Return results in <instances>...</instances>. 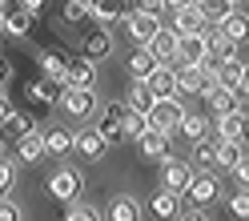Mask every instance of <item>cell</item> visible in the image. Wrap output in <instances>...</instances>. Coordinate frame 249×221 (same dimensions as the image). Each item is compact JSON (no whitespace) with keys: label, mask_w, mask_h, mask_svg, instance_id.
<instances>
[{"label":"cell","mask_w":249,"mask_h":221,"mask_svg":"<svg viewBox=\"0 0 249 221\" xmlns=\"http://www.w3.org/2000/svg\"><path fill=\"white\" fill-rule=\"evenodd\" d=\"M193 173H197V169H193L189 161H181V157L169 153L165 161H161V189H169V193H177V197H181V193H185V185L193 181Z\"/></svg>","instance_id":"obj_4"},{"label":"cell","mask_w":249,"mask_h":221,"mask_svg":"<svg viewBox=\"0 0 249 221\" xmlns=\"http://www.w3.org/2000/svg\"><path fill=\"white\" fill-rule=\"evenodd\" d=\"M225 205H229L233 217H249V193H245V189H237V193H233Z\"/></svg>","instance_id":"obj_39"},{"label":"cell","mask_w":249,"mask_h":221,"mask_svg":"<svg viewBox=\"0 0 249 221\" xmlns=\"http://www.w3.org/2000/svg\"><path fill=\"white\" fill-rule=\"evenodd\" d=\"M44 153L69 157V153H72V133H69V129H49V133H44Z\"/></svg>","instance_id":"obj_27"},{"label":"cell","mask_w":249,"mask_h":221,"mask_svg":"<svg viewBox=\"0 0 249 221\" xmlns=\"http://www.w3.org/2000/svg\"><path fill=\"white\" fill-rule=\"evenodd\" d=\"M12 185H17V165L4 157V161H0V197H8V193H12Z\"/></svg>","instance_id":"obj_36"},{"label":"cell","mask_w":249,"mask_h":221,"mask_svg":"<svg viewBox=\"0 0 249 221\" xmlns=\"http://www.w3.org/2000/svg\"><path fill=\"white\" fill-rule=\"evenodd\" d=\"M185 113H189V109L181 105V97H173V101H157V105L149 109V117H145V121H149V129H153V133H161V137H173Z\"/></svg>","instance_id":"obj_2"},{"label":"cell","mask_w":249,"mask_h":221,"mask_svg":"<svg viewBox=\"0 0 249 221\" xmlns=\"http://www.w3.org/2000/svg\"><path fill=\"white\" fill-rule=\"evenodd\" d=\"M65 20H69V24L89 20V0H65Z\"/></svg>","instance_id":"obj_35"},{"label":"cell","mask_w":249,"mask_h":221,"mask_svg":"<svg viewBox=\"0 0 249 221\" xmlns=\"http://www.w3.org/2000/svg\"><path fill=\"white\" fill-rule=\"evenodd\" d=\"M108 53H113V40H108V33H105V28H92V33L85 37V44H81V56L89 60V65H97V60H105Z\"/></svg>","instance_id":"obj_18"},{"label":"cell","mask_w":249,"mask_h":221,"mask_svg":"<svg viewBox=\"0 0 249 221\" xmlns=\"http://www.w3.org/2000/svg\"><path fill=\"white\" fill-rule=\"evenodd\" d=\"M49 193H53L56 201H81V193H85V177H81V169L60 165L53 177H49Z\"/></svg>","instance_id":"obj_3"},{"label":"cell","mask_w":249,"mask_h":221,"mask_svg":"<svg viewBox=\"0 0 249 221\" xmlns=\"http://www.w3.org/2000/svg\"><path fill=\"white\" fill-rule=\"evenodd\" d=\"M177 133L189 137V141H201V137H205V117H201V113H185L181 125H177Z\"/></svg>","instance_id":"obj_32"},{"label":"cell","mask_w":249,"mask_h":221,"mask_svg":"<svg viewBox=\"0 0 249 221\" xmlns=\"http://www.w3.org/2000/svg\"><path fill=\"white\" fill-rule=\"evenodd\" d=\"M217 33H221L225 40H233V44H237V40H245V33H249V17H245V8H233L229 17L217 24Z\"/></svg>","instance_id":"obj_20"},{"label":"cell","mask_w":249,"mask_h":221,"mask_svg":"<svg viewBox=\"0 0 249 221\" xmlns=\"http://www.w3.org/2000/svg\"><path fill=\"white\" fill-rule=\"evenodd\" d=\"M149 213L157 217V221H177L185 213V201L177 193H169V189H157V193L149 197Z\"/></svg>","instance_id":"obj_10"},{"label":"cell","mask_w":249,"mask_h":221,"mask_svg":"<svg viewBox=\"0 0 249 221\" xmlns=\"http://www.w3.org/2000/svg\"><path fill=\"white\" fill-rule=\"evenodd\" d=\"M217 85L241 101L245 97V60L237 56V60H229V65H221V69H217Z\"/></svg>","instance_id":"obj_13"},{"label":"cell","mask_w":249,"mask_h":221,"mask_svg":"<svg viewBox=\"0 0 249 221\" xmlns=\"http://www.w3.org/2000/svg\"><path fill=\"white\" fill-rule=\"evenodd\" d=\"M137 141H141V157H149V161H165V157H169V137L145 129Z\"/></svg>","instance_id":"obj_23"},{"label":"cell","mask_w":249,"mask_h":221,"mask_svg":"<svg viewBox=\"0 0 249 221\" xmlns=\"http://www.w3.org/2000/svg\"><path fill=\"white\" fill-rule=\"evenodd\" d=\"M193 4H201V0H193Z\"/></svg>","instance_id":"obj_53"},{"label":"cell","mask_w":249,"mask_h":221,"mask_svg":"<svg viewBox=\"0 0 249 221\" xmlns=\"http://www.w3.org/2000/svg\"><path fill=\"white\" fill-rule=\"evenodd\" d=\"M229 173H233V181H237V185H245V181H249V161H245V157H241V161L233 165Z\"/></svg>","instance_id":"obj_44"},{"label":"cell","mask_w":249,"mask_h":221,"mask_svg":"<svg viewBox=\"0 0 249 221\" xmlns=\"http://www.w3.org/2000/svg\"><path fill=\"white\" fill-rule=\"evenodd\" d=\"M44 4H49V0H20V4H17V8H24V12H28V17H33V20H36V17H40V12H44Z\"/></svg>","instance_id":"obj_43"},{"label":"cell","mask_w":249,"mask_h":221,"mask_svg":"<svg viewBox=\"0 0 249 221\" xmlns=\"http://www.w3.org/2000/svg\"><path fill=\"white\" fill-rule=\"evenodd\" d=\"M8 129L17 133V137H28V133H36V121L28 117V113H12V121H8Z\"/></svg>","instance_id":"obj_37"},{"label":"cell","mask_w":249,"mask_h":221,"mask_svg":"<svg viewBox=\"0 0 249 221\" xmlns=\"http://www.w3.org/2000/svg\"><path fill=\"white\" fill-rule=\"evenodd\" d=\"M205 105H213V113H217V117H225V113H237V109H241V101L233 97V92H225V89H217L213 97H205Z\"/></svg>","instance_id":"obj_31"},{"label":"cell","mask_w":249,"mask_h":221,"mask_svg":"<svg viewBox=\"0 0 249 221\" xmlns=\"http://www.w3.org/2000/svg\"><path fill=\"white\" fill-rule=\"evenodd\" d=\"M177 221H209V213H197V209H193V213H181Z\"/></svg>","instance_id":"obj_47"},{"label":"cell","mask_w":249,"mask_h":221,"mask_svg":"<svg viewBox=\"0 0 249 221\" xmlns=\"http://www.w3.org/2000/svg\"><path fill=\"white\" fill-rule=\"evenodd\" d=\"M229 4H233V8H237V4H241V0H229Z\"/></svg>","instance_id":"obj_51"},{"label":"cell","mask_w":249,"mask_h":221,"mask_svg":"<svg viewBox=\"0 0 249 221\" xmlns=\"http://www.w3.org/2000/svg\"><path fill=\"white\" fill-rule=\"evenodd\" d=\"M217 141H233V145H245V109L217 117Z\"/></svg>","instance_id":"obj_16"},{"label":"cell","mask_w":249,"mask_h":221,"mask_svg":"<svg viewBox=\"0 0 249 221\" xmlns=\"http://www.w3.org/2000/svg\"><path fill=\"white\" fill-rule=\"evenodd\" d=\"M209 53L205 37H177V53H173V65H201Z\"/></svg>","instance_id":"obj_15"},{"label":"cell","mask_w":249,"mask_h":221,"mask_svg":"<svg viewBox=\"0 0 249 221\" xmlns=\"http://www.w3.org/2000/svg\"><path fill=\"white\" fill-rule=\"evenodd\" d=\"M101 221H141V205L133 197H113L108 209L101 213Z\"/></svg>","instance_id":"obj_19"},{"label":"cell","mask_w":249,"mask_h":221,"mask_svg":"<svg viewBox=\"0 0 249 221\" xmlns=\"http://www.w3.org/2000/svg\"><path fill=\"white\" fill-rule=\"evenodd\" d=\"M145 53L153 56V65H173V53H177V37L169 33V28H161L157 37H153L145 44Z\"/></svg>","instance_id":"obj_17"},{"label":"cell","mask_w":249,"mask_h":221,"mask_svg":"<svg viewBox=\"0 0 249 221\" xmlns=\"http://www.w3.org/2000/svg\"><path fill=\"white\" fill-rule=\"evenodd\" d=\"M60 105H65L69 117L85 121V117L97 113V92H92V89H65V92H60Z\"/></svg>","instance_id":"obj_6"},{"label":"cell","mask_w":249,"mask_h":221,"mask_svg":"<svg viewBox=\"0 0 249 221\" xmlns=\"http://www.w3.org/2000/svg\"><path fill=\"white\" fill-rule=\"evenodd\" d=\"M72 153L81 157V161L92 165V161H101V157L108 153V145H105V141L92 133V129H85V133H72Z\"/></svg>","instance_id":"obj_14"},{"label":"cell","mask_w":249,"mask_h":221,"mask_svg":"<svg viewBox=\"0 0 249 221\" xmlns=\"http://www.w3.org/2000/svg\"><path fill=\"white\" fill-rule=\"evenodd\" d=\"M145 89H149L153 105H157V101H173V97H177V85H173V65H157V69L149 73Z\"/></svg>","instance_id":"obj_9"},{"label":"cell","mask_w":249,"mask_h":221,"mask_svg":"<svg viewBox=\"0 0 249 221\" xmlns=\"http://www.w3.org/2000/svg\"><path fill=\"white\" fill-rule=\"evenodd\" d=\"M197 12H201V20H205V28H213V24H221L233 12V4H229V0H201Z\"/></svg>","instance_id":"obj_24"},{"label":"cell","mask_w":249,"mask_h":221,"mask_svg":"<svg viewBox=\"0 0 249 221\" xmlns=\"http://www.w3.org/2000/svg\"><path fill=\"white\" fill-rule=\"evenodd\" d=\"M65 89H92L97 85V69L89 65L85 56H69V69H65Z\"/></svg>","instance_id":"obj_12"},{"label":"cell","mask_w":249,"mask_h":221,"mask_svg":"<svg viewBox=\"0 0 249 221\" xmlns=\"http://www.w3.org/2000/svg\"><path fill=\"white\" fill-rule=\"evenodd\" d=\"M12 113H17V109H12V101L4 97V92H0V125H8V121H12Z\"/></svg>","instance_id":"obj_45"},{"label":"cell","mask_w":249,"mask_h":221,"mask_svg":"<svg viewBox=\"0 0 249 221\" xmlns=\"http://www.w3.org/2000/svg\"><path fill=\"white\" fill-rule=\"evenodd\" d=\"M8 76H12V65H8V56H4V53H0V85H4V81H8Z\"/></svg>","instance_id":"obj_46"},{"label":"cell","mask_w":249,"mask_h":221,"mask_svg":"<svg viewBox=\"0 0 249 221\" xmlns=\"http://www.w3.org/2000/svg\"><path fill=\"white\" fill-rule=\"evenodd\" d=\"M24 92H28V101H44V105H49V89H44V81L24 85Z\"/></svg>","instance_id":"obj_42"},{"label":"cell","mask_w":249,"mask_h":221,"mask_svg":"<svg viewBox=\"0 0 249 221\" xmlns=\"http://www.w3.org/2000/svg\"><path fill=\"white\" fill-rule=\"evenodd\" d=\"M173 85H177V97H185V92H193V97H197L201 69L197 65H173Z\"/></svg>","instance_id":"obj_22"},{"label":"cell","mask_w":249,"mask_h":221,"mask_svg":"<svg viewBox=\"0 0 249 221\" xmlns=\"http://www.w3.org/2000/svg\"><path fill=\"white\" fill-rule=\"evenodd\" d=\"M121 113H124V105H108L105 113L97 117V129H92V133H97V137L105 141V145H121V141H124V125H121Z\"/></svg>","instance_id":"obj_7"},{"label":"cell","mask_w":249,"mask_h":221,"mask_svg":"<svg viewBox=\"0 0 249 221\" xmlns=\"http://www.w3.org/2000/svg\"><path fill=\"white\" fill-rule=\"evenodd\" d=\"M124 28H129V37L137 40V49H145L165 24H161V17H153V12H133L129 8V12H124Z\"/></svg>","instance_id":"obj_5"},{"label":"cell","mask_w":249,"mask_h":221,"mask_svg":"<svg viewBox=\"0 0 249 221\" xmlns=\"http://www.w3.org/2000/svg\"><path fill=\"white\" fill-rule=\"evenodd\" d=\"M0 8H4V0H0Z\"/></svg>","instance_id":"obj_52"},{"label":"cell","mask_w":249,"mask_h":221,"mask_svg":"<svg viewBox=\"0 0 249 221\" xmlns=\"http://www.w3.org/2000/svg\"><path fill=\"white\" fill-rule=\"evenodd\" d=\"M124 109H133V113L149 117V109H153V97H149L145 81H133V85H129V97H124Z\"/></svg>","instance_id":"obj_26"},{"label":"cell","mask_w":249,"mask_h":221,"mask_svg":"<svg viewBox=\"0 0 249 221\" xmlns=\"http://www.w3.org/2000/svg\"><path fill=\"white\" fill-rule=\"evenodd\" d=\"M0 33H4V8H0Z\"/></svg>","instance_id":"obj_49"},{"label":"cell","mask_w":249,"mask_h":221,"mask_svg":"<svg viewBox=\"0 0 249 221\" xmlns=\"http://www.w3.org/2000/svg\"><path fill=\"white\" fill-rule=\"evenodd\" d=\"M17 157H20V161H40V157H44V133H28V137H20Z\"/></svg>","instance_id":"obj_29"},{"label":"cell","mask_w":249,"mask_h":221,"mask_svg":"<svg viewBox=\"0 0 249 221\" xmlns=\"http://www.w3.org/2000/svg\"><path fill=\"white\" fill-rule=\"evenodd\" d=\"M213 149H217V137H201V141H193V161L197 165H213Z\"/></svg>","instance_id":"obj_34"},{"label":"cell","mask_w":249,"mask_h":221,"mask_svg":"<svg viewBox=\"0 0 249 221\" xmlns=\"http://www.w3.org/2000/svg\"><path fill=\"white\" fill-rule=\"evenodd\" d=\"M153 69H157V65H153V56H149L145 49H133V53H129V73H133V81H149Z\"/></svg>","instance_id":"obj_30"},{"label":"cell","mask_w":249,"mask_h":221,"mask_svg":"<svg viewBox=\"0 0 249 221\" xmlns=\"http://www.w3.org/2000/svg\"><path fill=\"white\" fill-rule=\"evenodd\" d=\"M36 69H40L44 81L60 85V81H65V69H69V56L60 53V49H40L36 53Z\"/></svg>","instance_id":"obj_11"},{"label":"cell","mask_w":249,"mask_h":221,"mask_svg":"<svg viewBox=\"0 0 249 221\" xmlns=\"http://www.w3.org/2000/svg\"><path fill=\"white\" fill-rule=\"evenodd\" d=\"M117 4H121V0H117Z\"/></svg>","instance_id":"obj_54"},{"label":"cell","mask_w":249,"mask_h":221,"mask_svg":"<svg viewBox=\"0 0 249 221\" xmlns=\"http://www.w3.org/2000/svg\"><path fill=\"white\" fill-rule=\"evenodd\" d=\"M0 221H24L20 205H17V201H0Z\"/></svg>","instance_id":"obj_41"},{"label":"cell","mask_w":249,"mask_h":221,"mask_svg":"<svg viewBox=\"0 0 249 221\" xmlns=\"http://www.w3.org/2000/svg\"><path fill=\"white\" fill-rule=\"evenodd\" d=\"M4 33L8 37H28L33 33V17L24 8H4Z\"/></svg>","instance_id":"obj_25"},{"label":"cell","mask_w":249,"mask_h":221,"mask_svg":"<svg viewBox=\"0 0 249 221\" xmlns=\"http://www.w3.org/2000/svg\"><path fill=\"white\" fill-rule=\"evenodd\" d=\"M185 4H193V0H165V8H173V12H177V8H185Z\"/></svg>","instance_id":"obj_48"},{"label":"cell","mask_w":249,"mask_h":221,"mask_svg":"<svg viewBox=\"0 0 249 221\" xmlns=\"http://www.w3.org/2000/svg\"><path fill=\"white\" fill-rule=\"evenodd\" d=\"M4 157H8V153H4V141H0V161H4Z\"/></svg>","instance_id":"obj_50"},{"label":"cell","mask_w":249,"mask_h":221,"mask_svg":"<svg viewBox=\"0 0 249 221\" xmlns=\"http://www.w3.org/2000/svg\"><path fill=\"white\" fill-rule=\"evenodd\" d=\"M121 125H124V141H129V137H141V133L149 129V121H145L141 113H133V109H124V113H121Z\"/></svg>","instance_id":"obj_33"},{"label":"cell","mask_w":249,"mask_h":221,"mask_svg":"<svg viewBox=\"0 0 249 221\" xmlns=\"http://www.w3.org/2000/svg\"><path fill=\"white\" fill-rule=\"evenodd\" d=\"M245 157V145H233V141H217V149H213V165H221V169H233Z\"/></svg>","instance_id":"obj_28"},{"label":"cell","mask_w":249,"mask_h":221,"mask_svg":"<svg viewBox=\"0 0 249 221\" xmlns=\"http://www.w3.org/2000/svg\"><path fill=\"white\" fill-rule=\"evenodd\" d=\"M89 17H97V24L108 33V24H117L124 17V8L117 4V0H89Z\"/></svg>","instance_id":"obj_21"},{"label":"cell","mask_w":249,"mask_h":221,"mask_svg":"<svg viewBox=\"0 0 249 221\" xmlns=\"http://www.w3.org/2000/svg\"><path fill=\"white\" fill-rule=\"evenodd\" d=\"M169 33H173V37H205L209 28H205V20H201L197 4H185V8L173 12V24H169Z\"/></svg>","instance_id":"obj_8"},{"label":"cell","mask_w":249,"mask_h":221,"mask_svg":"<svg viewBox=\"0 0 249 221\" xmlns=\"http://www.w3.org/2000/svg\"><path fill=\"white\" fill-rule=\"evenodd\" d=\"M133 12H153V17H161L165 0H133Z\"/></svg>","instance_id":"obj_40"},{"label":"cell","mask_w":249,"mask_h":221,"mask_svg":"<svg viewBox=\"0 0 249 221\" xmlns=\"http://www.w3.org/2000/svg\"><path fill=\"white\" fill-rule=\"evenodd\" d=\"M221 197V181L213 177V173H205V169H197L193 173V181L185 185V193H181V201H189L197 213H209V205Z\"/></svg>","instance_id":"obj_1"},{"label":"cell","mask_w":249,"mask_h":221,"mask_svg":"<svg viewBox=\"0 0 249 221\" xmlns=\"http://www.w3.org/2000/svg\"><path fill=\"white\" fill-rule=\"evenodd\" d=\"M65 221H101V209H92V205H69Z\"/></svg>","instance_id":"obj_38"}]
</instances>
